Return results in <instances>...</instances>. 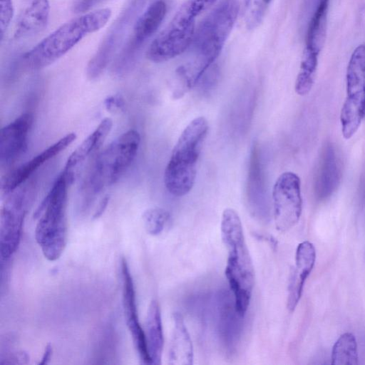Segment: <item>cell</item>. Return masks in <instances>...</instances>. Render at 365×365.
I'll use <instances>...</instances> for the list:
<instances>
[{
	"instance_id": "cell-12",
	"label": "cell",
	"mask_w": 365,
	"mask_h": 365,
	"mask_svg": "<svg viewBox=\"0 0 365 365\" xmlns=\"http://www.w3.org/2000/svg\"><path fill=\"white\" fill-rule=\"evenodd\" d=\"M33 115L21 114L1 128L0 135V163L8 166L16 161L26 152L28 135L33 124Z\"/></svg>"
},
{
	"instance_id": "cell-17",
	"label": "cell",
	"mask_w": 365,
	"mask_h": 365,
	"mask_svg": "<svg viewBox=\"0 0 365 365\" xmlns=\"http://www.w3.org/2000/svg\"><path fill=\"white\" fill-rule=\"evenodd\" d=\"M167 11L163 0L150 4L137 20L133 30L128 51L133 53L153 36L163 22Z\"/></svg>"
},
{
	"instance_id": "cell-19",
	"label": "cell",
	"mask_w": 365,
	"mask_h": 365,
	"mask_svg": "<svg viewBox=\"0 0 365 365\" xmlns=\"http://www.w3.org/2000/svg\"><path fill=\"white\" fill-rule=\"evenodd\" d=\"M144 332L151 364H160L164 339L160 309L155 299L148 307Z\"/></svg>"
},
{
	"instance_id": "cell-13",
	"label": "cell",
	"mask_w": 365,
	"mask_h": 365,
	"mask_svg": "<svg viewBox=\"0 0 365 365\" xmlns=\"http://www.w3.org/2000/svg\"><path fill=\"white\" fill-rule=\"evenodd\" d=\"M76 138L75 133H70L16 168L8 173L1 180V190L5 195L27 181L43 163L68 147Z\"/></svg>"
},
{
	"instance_id": "cell-28",
	"label": "cell",
	"mask_w": 365,
	"mask_h": 365,
	"mask_svg": "<svg viewBox=\"0 0 365 365\" xmlns=\"http://www.w3.org/2000/svg\"><path fill=\"white\" fill-rule=\"evenodd\" d=\"M98 0H76L73 10L76 12H83L89 9Z\"/></svg>"
},
{
	"instance_id": "cell-21",
	"label": "cell",
	"mask_w": 365,
	"mask_h": 365,
	"mask_svg": "<svg viewBox=\"0 0 365 365\" xmlns=\"http://www.w3.org/2000/svg\"><path fill=\"white\" fill-rule=\"evenodd\" d=\"M329 1H318L307 31L305 46L319 52H320L325 41Z\"/></svg>"
},
{
	"instance_id": "cell-1",
	"label": "cell",
	"mask_w": 365,
	"mask_h": 365,
	"mask_svg": "<svg viewBox=\"0 0 365 365\" xmlns=\"http://www.w3.org/2000/svg\"><path fill=\"white\" fill-rule=\"evenodd\" d=\"M240 11L237 0H221L203 19L195 30L190 48L194 60L180 69V77L187 89L192 88L203 73L217 58L235 24Z\"/></svg>"
},
{
	"instance_id": "cell-4",
	"label": "cell",
	"mask_w": 365,
	"mask_h": 365,
	"mask_svg": "<svg viewBox=\"0 0 365 365\" xmlns=\"http://www.w3.org/2000/svg\"><path fill=\"white\" fill-rule=\"evenodd\" d=\"M111 14L110 9L101 8L66 21L27 51L23 56L24 64L34 71L48 66L88 34L104 27Z\"/></svg>"
},
{
	"instance_id": "cell-20",
	"label": "cell",
	"mask_w": 365,
	"mask_h": 365,
	"mask_svg": "<svg viewBox=\"0 0 365 365\" xmlns=\"http://www.w3.org/2000/svg\"><path fill=\"white\" fill-rule=\"evenodd\" d=\"M112 126L113 121L110 118L103 119L96 128L70 155L64 169L73 170L97 151L109 134Z\"/></svg>"
},
{
	"instance_id": "cell-2",
	"label": "cell",
	"mask_w": 365,
	"mask_h": 365,
	"mask_svg": "<svg viewBox=\"0 0 365 365\" xmlns=\"http://www.w3.org/2000/svg\"><path fill=\"white\" fill-rule=\"evenodd\" d=\"M221 236L228 254L225 276L234 296L235 309L243 317L250 302L255 272L240 216L232 208L222 212Z\"/></svg>"
},
{
	"instance_id": "cell-9",
	"label": "cell",
	"mask_w": 365,
	"mask_h": 365,
	"mask_svg": "<svg viewBox=\"0 0 365 365\" xmlns=\"http://www.w3.org/2000/svg\"><path fill=\"white\" fill-rule=\"evenodd\" d=\"M346 96L341 110L343 137L350 139L365 116V45H359L349 59L346 75Z\"/></svg>"
},
{
	"instance_id": "cell-16",
	"label": "cell",
	"mask_w": 365,
	"mask_h": 365,
	"mask_svg": "<svg viewBox=\"0 0 365 365\" xmlns=\"http://www.w3.org/2000/svg\"><path fill=\"white\" fill-rule=\"evenodd\" d=\"M49 16L48 0H24L16 19L14 38H26L41 32L48 24Z\"/></svg>"
},
{
	"instance_id": "cell-30",
	"label": "cell",
	"mask_w": 365,
	"mask_h": 365,
	"mask_svg": "<svg viewBox=\"0 0 365 365\" xmlns=\"http://www.w3.org/2000/svg\"><path fill=\"white\" fill-rule=\"evenodd\" d=\"M52 351H53V349H52L51 345L47 344L44 349V351H43L41 360V361H39L38 364H40V365L47 364L51 359Z\"/></svg>"
},
{
	"instance_id": "cell-26",
	"label": "cell",
	"mask_w": 365,
	"mask_h": 365,
	"mask_svg": "<svg viewBox=\"0 0 365 365\" xmlns=\"http://www.w3.org/2000/svg\"><path fill=\"white\" fill-rule=\"evenodd\" d=\"M14 14L12 0H0V38H3Z\"/></svg>"
},
{
	"instance_id": "cell-24",
	"label": "cell",
	"mask_w": 365,
	"mask_h": 365,
	"mask_svg": "<svg viewBox=\"0 0 365 365\" xmlns=\"http://www.w3.org/2000/svg\"><path fill=\"white\" fill-rule=\"evenodd\" d=\"M269 0H245L242 9L245 26L249 30L258 27L262 22Z\"/></svg>"
},
{
	"instance_id": "cell-18",
	"label": "cell",
	"mask_w": 365,
	"mask_h": 365,
	"mask_svg": "<svg viewBox=\"0 0 365 365\" xmlns=\"http://www.w3.org/2000/svg\"><path fill=\"white\" fill-rule=\"evenodd\" d=\"M174 328L170 340L168 359L170 364L191 365L193 364V346L182 316L173 314Z\"/></svg>"
},
{
	"instance_id": "cell-10",
	"label": "cell",
	"mask_w": 365,
	"mask_h": 365,
	"mask_svg": "<svg viewBox=\"0 0 365 365\" xmlns=\"http://www.w3.org/2000/svg\"><path fill=\"white\" fill-rule=\"evenodd\" d=\"M273 215L277 230L286 232L299 220L302 211L301 180L294 173H282L272 190Z\"/></svg>"
},
{
	"instance_id": "cell-22",
	"label": "cell",
	"mask_w": 365,
	"mask_h": 365,
	"mask_svg": "<svg viewBox=\"0 0 365 365\" xmlns=\"http://www.w3.org/2000/svg\"><path fill=\"white\" fill-rule=\"evenodd\" d=\"M319 52L305 46L297 74L294 90L299 96H306L312 88L318 66Z\"/></svg>"
},
{
	"instance_id": "cell-8",
	"label": "cell",
	"mask_w": 365,
	"mask_h": 365,
	"mask_svg": "<svg viewBox=\"0 0 365 365\" xmlns=\"http://www.w3.org/2000/svg\"><path fill=\"white\" fill-rule=\"evenodd\" d=\"M35 192L34 181L30 178L11 192L1 208L0 256L8 261L19 245L25 215Z\"/></svg>"
},
{
	"instance_id": "cell-3",
	"label": "cell",
	"mask_w": 365,
	"mask_h": 365,
	"mask_svg": "<svg viewBox=\"0 0 365 365\" xmlns=\"http://www.w3.org/2000/svg\"><path fill=\"white\" fill-rule=\"evenodd\" d=\"M73 177V170L63 169L34 214L35 238L49 261L58 259L66 246L68 187Z\"/></svg>"
},
{
	"instance_id": "cell-7",
	"label": "cell",
	"mask_w": 365,
	"mask_h": 365,
	"mask_svg": "<svg viewBox=\"0 0 365 365\" xmlns=\"http://www.w3.org/2000/svg\"><path fill=\"white\" fill-rule=\"evenodd\" d=\"M217 0H186L167 26L149 46L146 56L154 63L170 61L190 48L196 30V19Z\"/></svg>"
},
{
	"instance_id": "cell-6",
	"label": "cell",
	"mask_w": 365,
	"mask_h": 365,
	"mask_svg": "<svg viewBox=\"0 0 365 365\" xmlns=\"http://www.w3.org/2000/svg\"><path fill=\"white\" fill-rule=\"evenodd\" d=\"M209 129L205 117L194 118L176 142L164 173L167 190L175 197L187 195L196 178L197 164Z\"/></svg>"
},
{
	"instance_id": "cell-32",
	"label": "cell",
	"mask_w": 365,
	"mask_h": 365,
	"mask_svg": "<svg viewBox=\"0 0 365 365\" xmlns=\"http://www.w3.org/2000/svg\"><path fill=\"white\" fill-rule=\"evenodd\" d=\"M271 1V0H269Z\"/></svg>"
},
{
	"instance_id": "cell-11",
	"label": "cell",
	"mask_w": 365,
	"mask_h": 365,
	"mask_svg": "<svg viewBox=\"0 0 365 365\" xmlns=\"http://www.w3.org/2000/svg\"><path fill=\"white\" fill-rule=\"evenodd\" d=\"M120 271L123 307L126 325L142 363L151 364L147 349L145 332L138 319L134 283L125 258H122Z\"/></svg>"
},
{
	"instance_id": "cell-23",
	"label": "cell",
	"mask_w": 365,
	"mask_h": 365,
	"mask_svg": "<svg viewBox=\"0 0 365 365\" xmlns=\"http://www.w3.org/2000/svg\"><path fill=\"white\" fill-rule=\"evenodd\" d=\"M331 359L333 365L359 364L357 342L354 334L346 332L338 338L333 346Z\"/></svg>"
},
{
	"instance_id": "cell-5",
	"label": "cell",
	"mask_w": 365,
	"mask_h": 365,
	"mask_svg": "<svg viewBox=\"0 0 365 365\" xmlns=\"http://www.w3.org/2000/svg\"><path fill=\"white\" fill-rule=\"evenodd\" d=\"M140 143L138 132L130 130L118 136L98 155L81 186L84 209L102 190L119 180L134 160Z\"/></svg>"
},
{
	"instance_id": "cell-14",
	"label": "cell",
	"mask_w": 365,
	"mask_h": 365,
	"mask_svg": "<svg viewBox=\"0 0 365 365\" xmlns=\"http://www.w3.org/2000/svg\"><path fill=\"white\" fill-rule=\"evenodd\" d=\"M316 260V250L309 241L299 243L296 250L295 264L291 269L288 282L287 309L293 312L297 306L304 286Z\"/></svg>"
},
{
	"instance_id": "cell-15",
	"label": "cell",
	"mask_w": 365,
	"mask_h": 365,
	"mask_svg": "<svg viewBox=\"0 0 365 365\" xmlns=\"http://www.w3.org/2000/svg\"><path fill=\"white\" fill-rule=\"evenodd\" d=\"M341 179V169L334 145L327 143L321 152L314 178V194L317 200L328 199L336 191Z\"/></svg>"
},
{
	"instance_id": "cell-25",
	"label": "cell",
	"mask_w": 365,
	"mask_h": 365,
	"mask_svg": "<svg viewBox=\"0 0 365 365\" xmlns=\"http://www.w3.org/2000/svg\"><path fill=\"white\" fill-rule=\"evenodd\" d=\"M170 218L169 212L163 208L152 207L143 214V221L147 232L151 235H158L164 230Z\"/></svg>"
},
{
	"instance_id": "cell-31",
	"label": "cell",
	"mask_w": 365,
	"mask_h": 365,
	"mask_svg": "<svg viewBox=\"0 0 365 365\" xmlns=\"http://www.w3.org/2000/svg\"><path fill=\"white\" fill-rule=\"evenodd\" d=\"M364 217H365V201H364Z\"/></svg>"
},
{
	"instance_id": "cell-29",
	"label": "cell",
	"mask_w": 365,
	"mask_h": 365,
	"mask_svg": "<svg viewBox=\"0 0 365 365\" xmlns=\"http://www.w3.org/2000/svg\"><path fill=\"white\" fill-rule=\"evenodd\" d=\"M110 197L109 195H106L103 198L101 199L100 202L98 203L94 213L93 215V219L96 220L100 217L103 213L104 212L105 210L107 207V205L109 202Z\"/></svg>"
},
{
	"instance_id": "cell-27",
	"label": "cell",
	"mask_w": 365,
	"mask_h": 365,
	"mask_svg": "<svg viewBox=\"0 0 365 365\" xmlns=\"http://www.w3.org/2000/svg\"><path fill=\"white\" fill-rule=\"evenodd\" d=\"M106 109L109 112H116L122 110L125 106L123 96L115 94L107 97L104 101Z\"/></svg>"
}]
</instances>
